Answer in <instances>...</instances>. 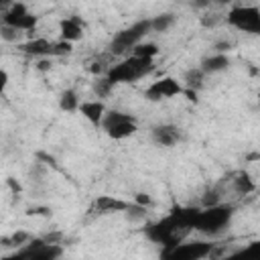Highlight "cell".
Listing matches in <instances>:
<instances>
[{
    "mask_svg": "<svg viewBox=\"0 0 260 260\" xmlns=\"http://www.w3.org/2000/svg\"><path fill=\"white\" fill-rule=\"evenodd\" d=\"M199 213H201V207L173 205L165 217H160L152 223H146L144 236L148 242L162 246V250H171L177 244L185 242L187 236L195 230Z\"/></svg>",
    "mask_w": 260,
    "mask_h": 260,
    "instance_id": "cell-1",
    "label": "cell"
},
{
    "mask_svg": "<svg viewBox=\"0 0 260 260\" xmlns=\"http://www.w3.org/2000/svg\"><path fill=\"white\" fill-rule=\"evenodd\" d=\"M234 215H236V207L232 203H219V205H213V207H201L195 232H199V234H203L207 238H215V236L223 234L230 228Z\"/></svg>",
    "mask_w": 260,
    "mask_h": 260,
    "instance_id": "cell-2",
    "label": "cell"
},
{
    "mask_svg": "<svg viewBox=\"0 0 260 260\" xmlns=\"http://www.w3.org/2000/svg\"><path fill=\"white\" fill-rule=\"evenodd\" d=\"M152 71H154V59H140V57L128 55L120 63L110 65L106 77L114 85H118V83H136L138 79L146 77Z\"/></svg>",
    "mask_w": 260,
    "mask_h": 260,
    "instance_id": "cell-3",
    "label": "cell"
},
{
    "mask_svg": "<svg viewBox=\"0 0 260 260\" xmlns=\"http://www.w3.org/2000/svg\"><path fill=\"white\" fill-rule=\"evenodd\" d=\"M148 32H150V18H140V20L132 22L130 26L118 30L112 37L108 49L112 55H128V53L132 55L134 47L140 45Z\"/></svg>",
    "mask_w": 260,
    "mask_h": 260,
    "instance_id": "cell-4",
    "label": "cell"
},
{
    "mask_svg": "<svg viewBox=\"0 0 260 260\" xmlns=\"http://www.w3.org/2000/svg\"><path fill=\"white\" fill-rule=\"evenodd\" d=\"M63 256V244H51L45 238H32L22 248L6 254L2 260H59Z\"/></svg>",
    "mask_w": 260,
    "mask_h": 260,
    "instance_id": "cell-5",
    "label": "cell"
},
{
    "mask_svg": "<svg viewBox=\"0 0 260 260\" xmlns=\"http://www.w3.org/2000/svg\"><path fill=\"white\" fill-rule=\"evenodd\" d=\"M225 22L240 32L260 37V6L234 4L225 14Z\"/></svg>",
    "mask_w": 260,
    "mask_h": 260,
    "instance_id": "cell-6",
    "label": "cell"
},
{
    "mask_svg": "<svg viewBox=\"0 0 260 260\" xmlns=\"http://www.w3.org/2000/svg\"><path fill=\"white\" fill-rule=\"evenodd\" d=\"M102 130L112 138V140H124L136 134L138 122L132 114L120 112V110H108L102 122Z\"/></svg>",
    "mask_w": 260,
    "mask_h": 260,
    "instance_id": "cell-7",
    "label": "cell"
},
{
    "mask_svg": "<svg viewBox=\"0 0 260 260\" xmlns=\"http://www.w3.org/2000/svg\"><path fill=\"white\" fill-rule=\"evenodd\" d=\"M39 22V16H35L28 6L24 2H10L4 10H2V24L12 26L20 32H35Z\"/></svg>",
    "mask_w": 260,
    "mask_h": 260,
    "instance_id": "cell-8",
    "label": "cell"
},
{
    "mask_svg": "<svg viewBox=\"0 0 260 260\" xmlns=\"http://www.w3.org/2000/svg\"><path fill=\"white\" fill-rule=\"evenodd\" d=\"M213 244L205 240H195V242H181L171 250L160 252V260H205L213 252Z\"/></svg>",
    "mask_w": 260,
    "mask_h": 260,
    "instance_id": "cell-9",
    "label": "cell"
},
{
    "mask_svg": "<svg viewBox=\"0 0 260 260\" xmlns=\"http://www.w3.org/2000/svg\"><path fill=\"white\" fill-rule=\"evenodd\" d=\"M183 91H185V85L179 79H175L171 75H165V77L152 81L146 87L144 98L148 102H162V100H171L175 95H183Z\"/></svg>",
    "mask_w": 260,
    "mask_h": 260,
    "instance_id": "cell-10",
    "label": "cell"
},
{
    "mask_svg": "<svg viewBox=\"0 0 260 260\" xmlns=\"http://www.w3.org/2000/svg\"><path fill=\"white\" fill-rule=\"evenodd\" d=\"M150 138L156 146L171 148L183 140V134H181L179 126H175V124H154L150 128Z\"/></svg>",
    "mask_w": 260,
    "mask_h": 260,
    "instance_id": "cell-11",
    "label": "cell"
},
{
    "mask_svg": "<svg viewBox=\"0 0 260 260\" xmlns=\"http://www.w3.org/2000/svg\"><path fill=\"white\" fill-rule=\"evenodd\" d=\"M128 207H130V203L124 201V199H120V197H114V195H98L91 201L89 211L95 213V215H110V213H124Z\"/></svg>",
    "mask_w": 260,
    "mask_h": 260,
    "instance_id": "cell-12",
    "label": "cell"
},
{
    "mask_svg": "<svg viewBox=\"0 0 260 260\" xmlns=\"http://www.w3.org/2000/svg\"><path fill=\"white\" fill-rule=\"evenodd\" d=\"M53 45L55 41H49L45 37H37V39H28L18 47L20 53L28 55V57H35V59H51L53 57Z\"/></svg>",
    "mask_w": 260,
    "mask_h": 260,
    "instance_id": "cell-13",
    "label": "cell"
},
{
    "mask_svg": "<svg viewBox=\"0 0 260 260\" xmlns=\"http://www.w3.org/2000/svg\"><path fill=\"white\" fill-rule=\"evenodd\" d=\"M106 104L102 100H85L81 102L79 106V114L95 128H102V122H104V116H106Z\"/></svg>",
    "mask_w": 260,
    "mask_h": 260,
    "instance_id": "cell-14",
    "label": "cell"
},
{
    "mask_svg": "<svg viewBox=\"0 0 260 260\" xmlns=\"http://www.w3.org/2000/svg\"><path fill=\"white\" fill-rule=\"evenodd\" d=\"M83 37V20L79 16H67L59 20V39L67 43H75Z\"/></svg>",
    "mask_w": 260,
    "mask_h": 260,
    "instance_id": "cell-15",
    "label": "cell"
},
{
    "mask_svg": "<svg viewBox=\"0 0 260 260\" xmlns=\"http://www.w3.org/2000/svg\"><path fill=\"white\" fill-rule=\"evenodd\" d=\"M230 65H232L230 57H228V55H219V53H211V55L203 57L201 63H199V67H201V71H203L205 75L221 73V71L230 69Z\"/></svg>",
    "mask_w": 260,
    "mask_h": 260,
    "instance_id": "cell-16",
    "label": "cell"
},
{
    "mask_svg": "<svg viewBox=\"0 0 260 260\" xmlns=\"http://www.w3.org/2000/svg\"><path fill=\"white\" fill-rule=\"evenodd\" d=\"M221 260H260V240H252L246 246L230 252Z\"/></svg>",
    "mask_w": 260,
    "mask_h": 260,
    "instance_id": "cell-17",
    "label": "cell"
},
{
    "mask_svg": "<svg viewBox=\"0 0 260 260\" xmlns=\"http://www.w3.org/2000/svg\"><path fill=\"white\" fill-rule=\"evenodd\" d=\"M232 189H234L236 195L244 197V195H250V193L256 191V183H254V179L250 177L248 171H238L232 179Z\"/></svg>",
    "mask_w": 260,
    "mask_h": 260,
    "instance_id": "cell-18",
    "label": "cell"
},
{
    "mask_svg": "<svg viewBox=\"0 0 260 260\" xmlns=\"http://www.w3.org/2000/svg\"><path fill=\"white\" fill-rule=\"evenodd\" d=\"M79 106H81V102H79V95L73 87L63 89L59 93V108L63 112H79Z\"/></svg>",
    "mask_w": 260,
    "mask_h": 260,
    "instance_id": "cell-19",
    "label": "cell"
},
{
    "mask_svg": "<svg viewBox=\"0 0 260 260\" xmlns=\"http://www.w3.org/2000/svg\"><path fill=\"white\" fill-rule=\"evenodd\" d=\"M175 20H177V16L173 12H160V14L150 18V30L152 32H167L175 24Z\"/></svg>",
    "mask_w": 260,
    "mask_h": 260,
    "instance_id": "cell-20",
    "label": "cell"
},
{
    "mask_svg": "<svg viewBox=\"0 0 260 260\" xmlns=\"http://www.w3.org/2000/svg\"><path fill=\"white\" fill-rule=\"evenodd\" d=\"M203 79H205V73L201 71V67H191V69H187L185 75H183L185 89H193V91H197V89L203 85Z\"/></svg>",
    "mask_w": 260,
    "mask_h": 260,
    "instance_id": "cell-21",
    "label": "cell"
},
{
    "mask_svg": "<svg viewBox=\"0 0 260 260\" xmlns=\"http://www.w3.org/2000/svg\"><path fill=\"white\" fill-rule=\"evenodd\" d=\"M32 240V236L28 234V232H24V230H18V232H14L12 236H2V248H10V246H14L16 250L18 248H22L24 244H28Z\"/></svg>",
    "mask_w": 260,
    "mask_h": 260,
    "instance_id": "cell-22",
    "label": "cell"
},
{
    "mask_svg": "<svg viewBox=\"0 0 260 260\" xmlns=\"http://www.w3.org/2000/svg\"><path fill=\"white\" fill-rule=\"evenodd\" d=\"M132 55L134 57H140V59H154L158 55V45L152 43V41H142L140 45L134 47Z\"/></svg>",
    "mask_w": 260,
    "mask_h": 260,
    "instance_id": "cell-23",
    "label": "cell"
},
{
    "mask_svg": "<svg viewBox=\"0 0 260 260\" xmlns=\"http://www.w3.org/2000/svg\"><path fill=\"white\" fill-rule=\"evenodd\" d=\"M93 93L98 95V100H102V98H108L110 95V91L114 89V83L106 77V75H102V77H95V81H93Z\"/></svg>",
    "mask_w": 260,
    "mask_h": 260,
    "instance_id": "cell-24",
    "label": "cell"
},
{
    "mask_svg": "<svg viewBox=\"0 0 260 260\" xmlns=\"http://www.w3.org/2000/svg\"><path fill=\"white\" fill-rule=\"evenodd\" d=\"M124 217H126V221H130V223L144 221V217H146V207L136 205V203H130V207L124 211Z\"/></svg>",
    "mask_w": 260,
    "mask_h": 260,
    "instance_id": "cell-25",
    "label": "cell"
},
{
    "mask_svg": "<svg viewBox=\"0 0 260 260\" xmlns=\"http://www.w3.org/2000/svg\"><path fill=\"white\" fill-rule=\"evenodd\" d=\"M20 30H16V28H12V26H6V24H0V39L4 41V43H18L20 41ZM20 45V43H18Z\"/></svg>",
    "mask_w": 260,
    "mask_h": 260,
    "instance_id": "cell-26",
    "label": "cell"
},
{
    "mask_svg": "<svg viewBox=\"0 0 260 260\" xmlns=\"http://www.w3.org/2000/svg\"><path fill=\"white\" fill-rule=\"evenodd\" d=\"M201 203H203V207H213V205H219V203H223V201H221V191H219L217 187L209 189V191L203 195Z\"/></svg>",
    "mask_w": 260,
    "mask_h": 260,
    "instance_id": "cell-27",
    "label": "cell"
},
{
    "mask_svg": "<svg viewBox=\"0 0 260 260\" xmlns=\"http://www.w3.org/2000/svg\"><path fill=\"white\" fill-rule=\"evenodd\" d=\"M73 51V43H67V41H55L53 45V57H65Z\"/></svg>",
    "mask_w": 260,
    "mask_h": 260,
    "instance_id": "cell-28",
    "label": "cell"
},
{
    "mask_svg": "<svg viewBox=\"0 0 260 260\" xmlns=\"http://www.w3.org/2000/svg\"><path fill=\"white\" fill-rule=\"evenodd\" d=\"M221 20H225V16H219V14H205V16H201V24L205 28H211V26H215Z\"/></svg>",
    "mask_w": 260,
    "mask_h": 260,
    "instance_id": "cell-29",
    "label": "cell"
},
{
    "mask_svg": "<svg viewBox=\"0 0 260 260\" xmlns=\"http://www.w3.org/2000/svg\"><path fill=\"white\" fill-rule=\"evenodd\" d=\"M134 203H136V205H142V207H150V205H152V197H150L148 193H142V191H140V193L134 195Z\"/></svg>",
    "mask_w": 260,
    "mask_h": 260,
    "instance_id": "cell-30",
    "label": "cell"
},
{
    "mask_svg": "<svg viewBox=\"0 0 260 260\" xmlns=\"http://www.w3.org/2000/svg\"><path fill=\"white\" fill-rule=\"evenodd\" d=\"M230 49H232V43H230V41H215V43H213V53L225 55Z\"/></svg>",
    "mask_w": 260,
    "mask_h": 260,
    "instance_id": "cell-31",
    "label": "cell"
},
{
    "mask_svg": "<svg viewBox=\"0 0 260 260\" xmlns=\"http://www.w3.org/2000/svg\"><path fill=\"white\" fill-rule=\"evenodd\" d=\"M26 215H51V209L49 207H30L26 211Z\"/></svg>",
    "mask_w": 260,
    "mask_h": 260,
    "instance_id": "cell-32",
    "label": "cell"
},
{
    "mask_svg": "<svg viewBox=\"0 0 260 260\" xmlns=\"http://www.w3.org/2000/svg\"><path fill=\"white\" fill-rule=\"evenodd\" d=\"M37 69L39 71H49L51 69V59H39L37 61Z\"/></svg>",
    "mask_w": 260,
    "mask_h": 260,
    "instance_id": "cell-33",
    "label": "cell"
},
{
    "mask_svg": "<svg viewBox=\"0 0 260 260\" xmlns=\"http://www.w3.org/2000/svg\"><path fill=\"white\" fill-rule=\"evenodd\" d=\"M183 95H187L189 102H197V91H193V89H185Z\"/></svg>",
    "mask_w": 260,
    "mask_h": 260,
    "instance_id": "cell-34",
    "label": "cell"
},
{
    "mask_svg": "<svg viewBox=\"0 0 260 260\" xmlns=\"http://www.w3.org/2000/svg\"><path fill=\"white\" fill-rule=\"evenodd\" d=\"M0 77H2V87H6V83H8V73H6V69L0 71Z\"/></svg>",
    "mask_w": 260,
    "mask_h": 260,
    "instance_id": "cell-35",
    "label": "cell"
},
{
    "mask_svg": "<svg viewBox=\"0 0 260 260\" xmlns=\"http://www.w3.org/2000/svg\"><path fill=\"white\" fill-rule=\"evenodd\" d=\"M8 185H10V187H12L14 191H20V187H18V183H14L12 179H8Z\"/></svg>",
    "mask_w": 260,
    "mask_h": 260,
    "instance_id": "cell-36",
    "label": "cell"
},
{
    "mask_svg": "<svg viewBox=\"0 0 260 260\" xmlns=\"http://www.w3.org/2000/svg\"><path fill=\"white\" fill-rule=\"evenodd\" d=\"M258 106H260V91H258Z\"/></svg>",
    "mask_w": 260,
    "mask_h": 260,
    "instance_id": "cell-37",
    "label": "cell"
}]
</instances>
